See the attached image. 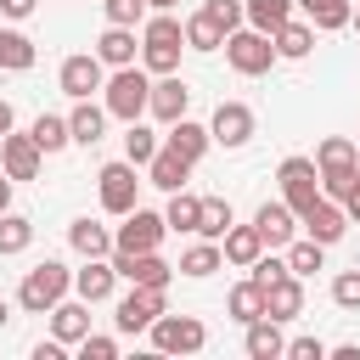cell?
<instances>
[{
    "mask_svg": "<svg viewBox=\"0 0 360 360\" xmlns=\"http://www.w3.org/2000/svg\"><path fill=\"white\" fill-rule=\"evenodd\" d=\"M146 96H152V73L146 68H112V79L101 84V107H107V118H124V124H135L141 112H146Z\"/></svg>",
    "mask_w": 360,
    "mask_h": 360,
    "instance_id": "6da1fadb",
    "label": "cell"
},
{
    "mask_svg": "<svg viewBox=\"0 0 360 360\" xmlns=\"http://www.w3.org/2000/svg\"><path fill=\"white\" fill-rule=\"evenodd\" d=\"M68 292H73V270H68L62 259H45V264H34V270L22 276L17 304H22L28 315H51V304H56V298H68Z\"/></svg>",
    "mask_w": 360,
    "mask_h": 360,
    "instance_id": "7a4b0ae2",
    "label": "cell"
},
{
    "mask_svg": "<svg viewBox=\"0 0 360 360\" xmlns=\"http://www.w3.org/2000/svg\"><path fill=\"white\" fill-rule=\"evenodd\" d=\"M225 62L242 73V79H259V73H270L281 56H276V45H270V34H259V28H231L225 34Z\"/></svg>",
    "mask_w": 360,
    "mask_h": 360,
    "instance_id": "3957f363",
    "label": "cell"
},
{
    "mask_svg": "<svg viewBox=\"0 0 360 360\" xmlns=\"http://www.w3.org/2000/svg\"><path fill=\"white\" fill-rule=\"evenodd\" d=\"M146 332H152V349H158V354H197V349L208 343V326H202L197 315H169V309H163Z\"/></svg>",
    "mask_w": 360,
    "mask_h": 360,
    "instance_id": "277c9868",
    "label": "cell"
},
{
    "mask_svg": "<svg viewBox=\"0 0 360 360\" xmlns=\"http://www.w3.org/2000/svg\"><path fill=\"white\" fill-rule=\"evenodd\" d=\"M96 191H101V208L124 219V214L141 202V174H135V163H129V158H118V163H101V174H96Z\"/></svg>",
    "mask_w": 360,
    "mask_h": 360,
    "instance_id": "5b68a950",
    "label": "cell"
},
{
    "mask_svg": "<svg viewBox=\"0 0 360 360\" xmlns=\"http://www.w3.org/2000/svg\"><path fill=\"white\" fill-rule=\"evenodd\" d=\"M276 180H281V202H287L292 214H304V208L321 197V169H315V158H281Z\"/></svg>",
    "mask_w": 360,
    "mask_h": 360,
    "instance_id": "8992f818",
    "label": "cell"
},
{
    "mask_svg": "<svg viewBox=\"0 0 360 360\" xmlns=\"http://www.w3.org/2000/svg\"><path fill=\"white\" fill-rule=\"evenodd\" d=\"M163 231H169V225H163V214H152V208H141V202H135V208L124 214L118 236H112V253H152V248L163 242Z\"/></svg>",
    "mask_w": 360,
    "mask_h": 360,
    "instance_id": "52a82bcc",
    "label": "cell"
},
{
    "mask_svg": "<svg viewBox=\"0 0 360 360\" xmlns=\"http://www.w3.org/2000/svg\"><path fill=\"white\" fill-rule=\"evenodd\" d=\"M169 309V287H129V298H118V332H146L158 315Z\"/></svg>",
    "mask_w": 360,
    "mask_h": 360,
    "instance_id": "ba28073f",
    "label": "cell"
},
{
    "mask_svg": "<svg viewBox=\"0 0 360 360\" xmlns=\"http://www.w3.org/2000/svg\"><path fill=\"white\" fill-rule=\"evenodd\" d=\"M208 135H214V146H225V152L248 146V141H253V107H248V101H219L214 118H208Z\"/></svg>",
    "mask_w": 360,
    "mask_h": 360,
    "instance_id": "9c48e42d",
    "label": "cell"
},
{
    "mask_svg": "<svg viewBox=\"0 0 360 360\" xmlns=\"http://www.w3.org/2000/svg\"><path fill=\"white\" fill-rule=\"evenodd\" d=\"M298 225H304V236H309V242L332 248V242H343V231H349V214H343V202H332V197H315V202L298 214Z\"/></svg>",
    "mask_w": 360,
    "mask_h": 360,
    "instance_id": "30bf717a",
    "label": "cell"
},
{
    "mask_svg": "<svg viewBox=\"0 0 360 360\" xmlns=\"http://www.w3.org/2000/svg\"><path fill=\"white\" fill-rule=\"evenodd\" d=\"M101 84H107V62H101L96 51H79V56H68V62H62V90H68L73 101L96 96Z\"/></svg>",
    "mask_w": 360,
    "mask_h": 360,
    "instance_id": "8fae6325",
    "label": "cell"
},
{
    "mask_svg": "<svg viewBox=\"0 0 360 360\" xmlns=\"http://www.w3.org/2000/svg\"><path fill=\"white\" fill-rule=\"evenodd\" d=\"M112 270H118L129 287H169V281H174V264H163L158 248H152V253H112Z\"/></svg>",
    "mask_w": 360,
    "mask_h": 360,
    "instance_id": "7c38bea8",
    "label": "cell"
},
{
    "mask_svg": "<svg viewBox=\"0 0 360 360\" xmlns=\"http://www.w3.org/2000/svg\"><path fill=\"white\" fill-rule=\"evenodd\" d=\"M186 107H191V90H186V79H174V73H158V79H152V96H146V112H152L158 124H174V118H186Z\"/></svg>",
    "mask_w": 360,
    "mask_h": 360,
    "instance_id": "4fadbf2b",
    "label": "cell"
},
{
    "mask_svg": "<svg viewBox=\"0 0 360 360\" xmlns=\"http://www.w3.org/2000/svg\"><path fill=\"white\" fill-rule=\"evenodd\" d=\"M253 231H259L264 248H287V242L298 236V214H292L287 202H259V208H253Z\"/></svg>",
    "mask_w": 360,
    "mask_h": 360,
    "instance_id": "5bb4252c",
    "label": "cell"
},
{
    "mask_svg": "<svg viewBox=\"0 0 360 360\" xmlns=\"http://www.w3.org/2000/svg\"><path fill=\"white\" fill-rule=\"evenodd\" d=\"M39 163H45V152L34 146V135H0V169L11 174V180H34L39 174Z\"/></svg>",
    "mask_w": 360,
    "mask_h": 360,
    "instance_id": "9a60e30c",
    "label": "cell"
},
{
    "mask_svg": "<svg viewBox=\"0 0 360 360\" xmlns=\"http://www.w3.org/2000/svg\"><path fill=\"white\" fill-rule=\"evenodd\" d=\"M264 315L270 321H292V315H304V276H276V281H264Z\"/></svg>",
    "mask_w": 360,
    "mask_h": 360,
    "instance_id": "2e32d148",
    "label": "cell"
},
{
    "mask_svg": "<svg viewBox=\"0 0 360 360\" xmlns=\"http://www.w3.org/2000/svg\"><path fill=\"white\" fill-rule=\"evenodd\" d=\"M163 146H174L186 163H202V152L214 146V135H208V124H197V118H174V124H163Z\"/></svg>",
    "mask_w": 360,
    "mask_h": 360,
    "instance_id": "e0dca14e",
    "label": "cell"
},
{
    "mask_svg": "<svg viewBox=\"0 0 360 360\" xmlns=\"http://www.w3.org/2000/svg\"><path fill=\"white\" fill-rule=\"evenodd\" d=\"M84 332H90V304H84V298H56V304H51V338L73 349Z\"/></svg>",
    "mask_w": 360,
    "mask_h": 360,
    "instance_id": "ac0fdd59",
    "label": "cell"
},
{
    "mask_svg": "<svg viewBox=\"0 0 360 360\" xmlns=\"http://www.w3.org/2000/svg\"><path fill=\"white\" fill-rule=\"evenodd\" d=\"M191 169H197V163H186L174 146H158V152L146 158V186H158V191H180Z\"/></svg>",
    "mask_w": 360,
    "mask_h": 360,
    "instance_id": "d6986e66",
    "label": "cell"
},
{
    "mask_svg": "<svg viewBox=\"0 0 360 360\" xmlns=\"http://www.w3.org/2000/svg\"><path fill=\"white\" fill-rule=\"evenodd\" d=\"M112 281H118V270H112V253H107V259H84V270H73V292H79L84 304H101V298H112Z\"/></svg>",
    "mask_w": 360,
    "mask_h": 360,
    "instance_id": "ffe728a7",
    "label": "cell"
},
{
    "mask_svg": "<svg viewBox=\"0 0 360 360\" xmlns=\"http://www.w3.org/2000/svg\"><path fill=\"white\" fill-rule=\"evenodd\" d=\"M242 349H248V360H276V354H287V338H281V321H270V315H259V321H248V338H242Z\"/></svg>",
    "mask_w": 360,
    "mask_h": 360,
    "instance_id": "44dd1931",
    "label": "cell"
},
{
    "mask_svg": "<svg viewBox=\"0 0 360 360\" xmlns=\"http://www.w3.org/2000/svg\"><path fill=\"white\" fill-rule=\"evenodd\" d=\"M270 45H276V56H287V62H304V56L315 51V22H298V17H287V22L270 34Z\"/></svg>",
    "mask_w": 360,
    "mask_h": 360,
    "instance_id": "7402d4cb",
    "label": "cell"
},
{
    "mask_svg": "<svg viewBox=\"0 0 360 360\" xmlns=\"http://www.w3.org/2000/svg\"><path fill=\"white\" fill-rule=\"evenodd\" d=\"M101 129H107V107H96L90 96H84V101H73V112H68V135H73L79 146H96V141H101Z\"/></svg>",
    "mask_w": 360,
    "mask_h": 360,
    "instance_id": "603a6c76",
    "label": "cell"
},
{
    "mask_svg": "<svg viewBox=\"0 0 360 360\" xmlns=\"http://www.w3.org/2000/svg\"><path fill=\"white\" fill-rule=\"evenodd\" d=\"M68 242H73L79 259H107V253H112V231L96 225V219H73V225H68Z\"/></svg>",
    "mask_w": 360,
    "mask_h": 360,
    "instance_id": "cb8c5ba5",
    "label": "cell"
},
{
    "mask_svg": "<svg viewBox=\"0 0 360 360\" xmlns=\"http://www.w3.org/2000/svg\"><path fill=\"white\" fill-rule=\"evenodd\" d=\"M135 51H141V45H135V28H118V22H107V34L96 39V56H101L107 68H129Z\"/></svg>",
    "mask_w": 360,
    "mask_h": 360,
    "instance_id": "d4e9b609",
    "label": "cell"
},
{
    "mask_svg": "<svg viewBox=\"0 0 360 360\" xmlns=\"http://www.w3.org/2000/svg\"><path fill=\"white\" fill-rule=\"evenodd\" d=\"M219 253H225L231 264H242V270H248V264L264 253V242H259V231H253V225H231V231L219 236Z\"/></svg>",
    "mask_w": 360,
    "mask_h": 360,
    "instance_id": "484cf974",
    "label": "cell"
},
{
    "mask_svg": "<svg viewBox=\"0 0 360 360\" xmlns=\"http://www.w3.org/2000/svg\"><path fill=\"white\" fill-rule=\"evenodd\" d=\"M287 17H292V0H242V22L259 34H276Z\"/></svg>",
    "mask_w": 360,
    "mask_h": 360,
    "instance_id": "4316f807",
    "label": "cell"
},
{
    "mask_svg": "<svg viewBox=\"0 0 360 360\" xmlns=\"http://www.w3.org/2000/svg\"><path fill=\"white\" fill-rule=\"evenodd\" d=\"M225 309H231V321H242V326H248V321H259V315H264V287H259L253 276H248V281H236V287H231V298H225Z\"/></svg>",
    "mask_w": 360,
    "mask_h": 360,
    "instance_id": "83f0119b",
    "label": "cell"
},
{
    "mask_svg": "<svg viewBox=\"0 0 360 360\" xmlns=\"http://www.w3.org/2000/svg\"><path fill=\"white\" fill-rule=\"evenodd\" d=\"M34 68V39L17 28H0V73H28Z\"/></svg>",
    "mask_w": 360,
    "mask_h": 360,
    "instance_id": "f1b7e54d",
    "label": "cell"
},
{
    "mask_svg": "<svg viewBox=\"0 0 360 360\" xmlns=\"http://www.w3.org/2000/svg\"><path fill=\"white\" fill-rule=\"evenodd\" d=\"M28 135H34V146L51 158V152H62V146H73V135H68V118H56V112H39L34 124H28Z\"/></svg>",
    "mask_w": 360,
    "mask_h": 360,
    "instance_id": "f546056e",
    "label": "cell"
},
{
    "mask_svg": "<svg viewBox=\"0 0 360 360\" xmlns=\"http://www.w3.org/2000/svg\"><path fill=\"white\" fill-rule=\"evenodd\" d=\"M236 225V214H231V202L225 197H202V208H197V236H208V242H219L225 231Z\"/></svg>",
    "mask_w": 360,
    "mask_h": 360,
    "instance_id": "4dcf8cb0",
    "label": "cell"
},
{
    "mask_svg": "<svg viewBox=\"0 0 360 360\" xmlns=\"http://www.w3.org/2000/svg\"><path fill=\"white\" fill-rule=\"evenodd\" d=\"M180 28H186V45H191V51H219V45H225V28H219L208 11H191Z\"/></svg>",
    "mask_w": 360,
    "mask_h": 360,
    "instance_id": "1f68e13d",
    "label": "cell"
},
{
    "mask_svg": "<svg viewBox=\"0 0 360 360\" xmlns=\"http://www.w3.org/2000/svg\"><path fill=\"white\" fill-rule=\"evenodd\" d=\"M197 208H202V197H191V191L180 186V191H169L163 225H169V231H191V236H197Z\"/></svg>",
    "mask_w": 360,
    "mask_h": 360,
    "instance_id": "d6a6232c",
    "label": "cell"
},
{
    "mask_svg": "<svg viewBox=\"0 0 360 360\" xmlns=\"http://www.w3.org/2000/svg\"><path fill=\"white\" fill-rule=\"evenodd\" d=\"M219 264H225V253H219V242H208V236H202L197 248H186V253H180V276H197V281H202V276H214Z\"/></svg>",
    "mask_w": 360,
    "mask_h": 360,
    "instance_id": "836d02e7",
    "label": "cell"
},
{
    "mask_svg": "<svg viewBox=\"0 0 360 360\" xmlns=\"http://www.w3.org/2000/svg\"><path fill=\"white\" fill-rule=\"evenodd\" d=\"M292 6H304V17H309V22L321 28V34L343 28V22H349V11H354L349 0H292Z\"/></svg>",
    "mask_w": 360,
    "mask_h": 360,
    "instance_id": "e575fe53",
    "label": "cell"
},
{
    "mask_svg": "<svg viewBox=\"0 0 360 360\" xmlns=\"http://www.w3.org/2000/svg\"><path fill=\"white\" fill-rule=\"evenodd\" d=\"M315 169H321V174L354 169V141H343V135H326V141H321V152H315Z\"/></svg>",
    "mask_w": 360,
    "mask_h": 360,
    "instance_id": "d590c367",
    "label": "cell"
},
{
    "mask_svg": "<svg viewBox=\"0 0 360 360\" xmlns=\"http://www.w3.org/2000/svg\"><path fill=\"white\" fill-rule=\"evenodd\" d=\"M141 45H186V28H180V17H169V11L146 17V28H141Z\"/></svg>",
    "mask_w": 360,
    "mask_h": 360,
    "instance_id": "8d00e7d4",
    "label": "cell"
},
{
    "mask_svg": "<svg viewBox=\"0 0 360 360\" xmlns=\"http://www.w3.org/2000/svg\"><path fill=\"white\" fill-rule=\"evenodd\" d=\"M158 146H163V141H158V135H152V129H146V124H141V118H135V124H129V129H124V158H129V163H135V169H146V158H152V152H158Z\"/></svg>",
    "mask_w": 360,
    "mask_h": 360,
    "instance_id": "74e56055",
    "label": "cell"
},
{
    "mask_svg": "<svg viewBox=\"0 0 360 360\" xmlns=\"http://www.w3.org/2000/svg\"><path fill=\"white\" fill-rule=\"evenodd\" d=\"M321 259H326V248H321V242H309V236H304V242H298V236L287 242V270H292V276H315V270H321Z\"/></svg>",
    "mask_w": 360,
    "mask_h": 360,
    "instance_id": "f35d334b",
    "label": "cell"
},
{
    "mask_svg": "<svg viewBox=\"0 0 360 360\" xmlns=\"http://www.w3.org/2000/svg\"><path fill=\"white\" fill-rule=\"evenodd\" d=\"M28 242H34V225H28L22 214L6 208V214H0V253H22Z\"/></svg>",
    "mask_w": 360,
    "mask_h": 360,
    "instance_id": "ab89813d",
    "label": "cell"
},
{
    "mask_svg": "<svg viewBox=\"0 0 360 360\" xmlns=\"http://www.w3.org/2000/svg\"><path fill=\"white\" fill-rule=\"evenodd\" d=\"M141 68L158 79V73H174L180 68V45H141Z\"/></svg>",
    "mask_w": 360,
    "mask_h": 360,
    "instance_id": "60d3db41",
    "label": "cell"
},
{
    "mask_svg": "<svg viewBox=\"0 0 360 360\" xmlns=\"http://www.w3.org/2000/svg\"><path fill=\"white\" fill-rule=\"evenodd\" d=\"M332 304H338V309H360V264L332 276Z\"/></svg>",
    "mask_w": 360,
    "mask_h": 360,
    "instance_id": "b9f144b4",
    "label": "cell"
},
{
    "mask_svg": "<svg viewBox=\"0 0 360 360\" xmlns=\"http://www.w3.org/2000/svg\"><path fill=\"white\" fill-rule=\"evenodd\" d=\"M101 11H107V22H118V28L146 22V0H101Z\"/></svg>",
    "mask_w": 360,
    "mask_h": 360,
    "instance_id": "7bdbcfd3",
    "label": "cell"
},
{
    "mask_svg": "<svg viewBox=\"0 0 360 360\" xmlns=\"http://www.w3.org/2000/svg\"><path fill=\"white\" fill-rule=\"evenodd\" d=\"M354 186H360V169H338V174H321V197H332V202H343Z\"/></svg>",
    "mask_w": 360,
    "mask_h": 360,
    "instance_id": "ee69618b",
    "label": "cell"
},
{
    "mask_svg": "<svg viewBox=\"0 0 360 360\" xmlns=\"http://www.w3.org/2000/svg\"><path fill=\"white\" fill-rule=\"evenodd\" d=\"M202 11H208V17H214L225 34H231V28H242V0H208Z\"/></svg>",
    "mask_w": 360,
    "mask_h": 360,
    "instance_id": "f6af8a7d",
    "label": "cell"
},
{
    "mask_svg": "<svg viewBox=\"0 0 360 360\" xmlns=\"http://www.w3.org/2000/svg\"><path fill=\"white\" fill-rule=\"evenodd\" d=\"M79 354H84V360H118V343H112V338L84 332V338H79Z\"/></svg>",
    "mask_w": 360,
    "mask_h": 360,
    "instance_id": "bcb514c9",
    "label": "cell"
},
{
    "mask_svg": "<svg viewBox=\"0 0 360 360\" xmlns=\"http://www.w3.org/2000/svg\"><path fill=\"white\" fill-rule=\"evenodd\" d=\"M248 270H253V281L264 287V281H276V276H287V259H264V253H259V259H253Z\"/></svg>",
    "mask_w": 360,
    "mask_h": 360,
    "instance_id": "7dc6e473",
    "label": "cell"
},
{
    "mask_svg": "<svg viewBox=\"0 0 360 360\" xmlns=\"http://www.w3.org/2000/svg\"><path fill=\"white\" fill-rule=\"evenodd\" d=\"M287 354H292V360H326V343H321V338H292Z\"/></svg>",
    "mask_w": 360,
    "mask_h": 360,
    "instance_id": "c3c4849f",
    "label": "cell"
},
{
    "mask_svg": "<svg viewBox=\"0 0 360 360\" xmlns=\"http://www.w3.org/2000/svg\"><path fill=\"white\" fill-rule=\"evenodd\" d=\"M34 6H39V0H0V17L22 22V17H34Z\"/></svg>",
    "mask_w": 360,
    "mask_h": 360,
    "instance_id": "681fc988",
    "label": "cell"
},
{
    "mask_svg": "<svg viewBox=\"0 0 360 360\" xmlns=\"http://www.w3.org/2000/svg\"><path fill=\"white\" fill-rule=\"evenodd\" d=\"M62 349H68V343H56V338H51V343H39V349H34V360H62Z\"/></svg>",
    "mask_w": 360,
    "mask_h": 360,
    "instance_id": "f907efd6",
    "label": "cell"
},
{
    "mask_svg": "<svg viewBox=\"0 0 360 360\" xmlns=\"http://www.w3.org/2000/svg\"><path fill=\"white\" fill-rule=\"evenodd\" d=\"M332 360H360V343H338V349H326Z\"/></svg>",
    "mask_w": 360,
    "mask_h": 360,
    "instance_id": "816d5d0a",
    "label": "cell"
},
{
    "mask_svg": "<svg viewBox=\"0 0 360 360\" xmlns=\"http://www.w3.org/2000/svg\"><path fill=\"white\" fill-rule=\"evenodd\" d=\"M343 214H349V219H354V225H360V186H354V191H349V197H343Z\"/></svg>",
    "mask_w": 360,
    "mask_h": 360,
    "instance_id": "f5cc1de1",
    "label": "cell"
},
{
    "mask_svg": "<svg viewBox=\"0 0 360 360\" xmlns=\"http://www.w3.org/2000/svg\"><path fill=\"white\" fill-rule=\"evenodd\" d=\"M6 208H11V174L0 169V214H6Z\"/></svg>",
    "mask_w": 360,
    "mask_h": 360,
    "instance_id": "db71d44e",
    "label": "cell"
},
{
    "mask_svg": "<svg viewBox=\"0 0 360 360\" xmlns=\"http://www.w3.org/2000/svg\"><path fill=\"white\" fill-rule=\"evenodd\" d=\"M11 124H17V112H11V101H0V135H6Z\"/></svg>",
    "mask_w": 360,
    "mask_h": 360,
    "instance_id": "11a10c76",
    "label": "cell"
},
{
    "mask_svg": "<svg viewBox=\"0 0 360 360\" xmlns=\"http://www.w3.org/2000/svg\"><path fill=\"white\" fill-rule=\"evenodd\" d=\"M146 6H152V11H174L180 0H146Z\"/></svg>",
    "mask_w": 360,
    "mask_h": 360,
    "instance_id": "9f6ffc18",
    "label": "cell"
},
{
    "mask_svg": "<svg viewBox=\"0 0 360 360\" xmlns=\"http://www.w3.org/2000/svg\"><path fill=\"white\" fill-rule=\"evenodd\" d=\"M6 321H11V304H6V298H0V326H6Z\"/></svg>",
    "mask_w": 360,
    "mask_h": 360,
    "instance_id": "6f0895ef",
    "label": "cell"
},
{
    "mask_svg": "<svg viewBox=\"0 0 360 360\" xmlns=\"http://www.w3.org/2000/svg\"><path fill=\"white\" fill-rule=\"evenodd\" d=\"M349 22H354V28H360V11H349Z\"/></svg>",
    "mask_w": 360,
    "mask_h": 360,
    "instance_id": "680465c9",
    "label": "cell"
},
{
    "mask_svg": "<svg viewBox=\"0 0 360 360\" xmlns=\"http://www.w3.org/2000/svg\"><path fill=\"white\" fill-rule=\"evenodd\" d=\"M354 169H360V146H354Z\"/></svg>",
    "mask_w": 360,
    "mask_h": 360,
    "instance_id": "91938a15",
    "label": "cell"
}]
</instances>
